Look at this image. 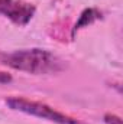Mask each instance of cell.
<instances>
[{
	"label": "cell",
	"instance_id": "6da1fadb",
	"mask_svg": "<svg viewBox=\"0 0 123 124\" xmlns=\"http://www.w3.org/2000/svg\"><path fill=\"white\" fill-rule=\"evenodd\" d=\"M0 63L31 75H52L60 74L67 68V63L58 55L52 54L48 49L29 48V49H16L12 52L0 51Z\"/></svg>",
	"mask_w": 123,
	"mask_h": 124
},
{
	"label": "cell",
	"instance_id": "7a4b0ae2",
	"mask_svg": "<svg viewBox=\"0 0 123 124\" xmlns=\"http://www.w3.org/2000/svg\"><path fill=\"white\" fill-rule=\"evenodd\" d=\"M4 104L13 111H19L32 117H38L54 124H84L81 120L74 118L65 113H61L45 102L29 100L25 97H16V95L7 97L4 98Z\"/></svg>",
	"mask_w": 123,
	"mask_h": 124
},
{
	"label": "cell",
	"instance_id": "3957f363",
	"mask_svg": "<svg viewBox=\"0 0 123 124\" xmlns=\"http://www.w3.org/2000/svg\"><path fill=\"white\" fill-rule=\"evenodd\" d=\"M36 13V6L25 0H0V16L16 26H26Z\"/></svg>",
	"mask_w": 123,
	"mask_h": 124
},
{
	"label": "cell",
	"instance_id": "277c9868",
	"mask_svg": "<svg viewBox=\"0 0 123 124\" xmlns=\"http://www.w3.org/2000/svg\"><path fill=\"white\" fill-rule=\"evenodd\" d=\"M101 17H103V13H101L98 9H96V7L84 9V10L81 12V15H80L78 20L75 22L74 28L71 29V39L75 38V35H77V32L78 31H81V29H84V28H87V26L93 25L94 22L100 20Z\"/></svg>",
	"mask_w": 123,
	"mask_h": 124
},
{
	"label": "cell",
	"instance_id": "5b68a950",
	"mask_svg": "<svg viewBox=\"0 0 123 124\" xmlns=\"http://www.w3.org/2000/svg\"><path fill=\"white\" fill-rule=\"evenodd\" d=\"M103 121L106 124H122V118L113 113H106L103 116Z\"/></svg>",
	"mask_w": 123,
	"mask_h": 124
},
{
	"label": "cell",
	"instance_id": "8992f818",
	"mask_svg": "<svg viewBox=\"0 0 123 124\" xmlns=\"http://www.w3.org/2000/svg\"><path fill=\"white\" fill-rule=\"evenodd\" d=\"M13 81V77L4 71H0V85H4V84H10Z\"/></svg>",
	"mask_w": 123,
	"mask_h": 124
}]
</instances>
